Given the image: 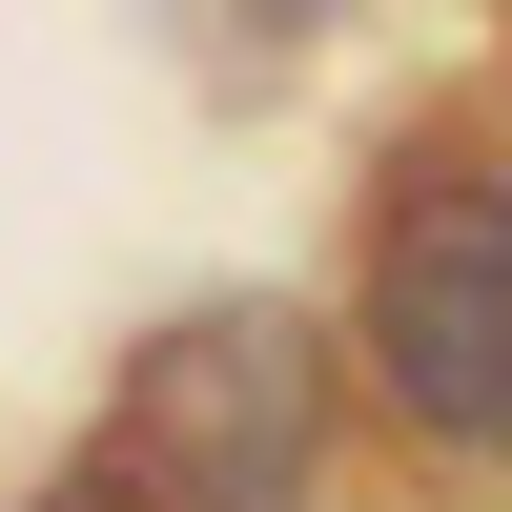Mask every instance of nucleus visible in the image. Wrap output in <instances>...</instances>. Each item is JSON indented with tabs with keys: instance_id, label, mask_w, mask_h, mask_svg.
<instances>
[{
	"instance_id": "nucleus-1",
	"label": "nucleus",
	"mask_w": 512,
	"mask_h": 512,
	"mask_svg": "<svg viewBox=\"0 0 512 512\" xmlns=\"http://www.w3.org/2000/svg\"><path fill=\"white\" fill-rule=\"evenodd\" d=\"M328 328L287 308V287H205V308H164L144 349H123V410L103 451L144 472L164 512H308L328 492Z\"/></svg>"
},
{
	"instance_id": "nucleus-2",
	"label": "nucleus",
	"mask_w": 512,
	"mask_h": 512,
	"mask_svg": "<svg viewBox=\"0 0 512 512\" xmlns=\"http://www.w3.org/2000/svg\"><path fill=\"white\" fill-rule=\"evenodd\" d=\"M349 328H369V390L431 451H512V164H472V144L390 164Z\"/></svg>"
},
{
	"instance_id": "nucleus-3",
	"label": "nucleus",
	"mask_w": 512,
	"mask_h": 512,
	"mask_svg": "<svg viewBox=\"0 0 512 512\" xmlns=\"http://www.w3.org/2000/svg\"><path fill=\"white\" fill-rule=\"evenodd\" d=\"M21 512H164V492H144V472H123V451H82V472H41Z\"/></svg>"
}]
</instances>
